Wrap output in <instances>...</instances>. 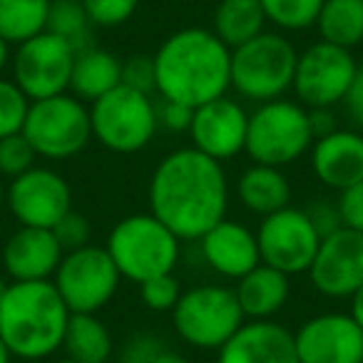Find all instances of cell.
<instances>
[{
	"instance_id": "6da1fadb",
	"label": "cell",
	"mask_w": 363,
	"mask_h": 363,
	"mask_svg": "<svg viewBox=\"0 0 363 363\" xmlns=\"http://www.w3.org/2000/svg\"><path fill=\"white\" fill-rule=\"evenodd\" d=\"M150 212L182 242H199L217 222L227 219L229 182L222 162L199 150L179 147L162 157L147 187Z\"/></svg>"
},
{
	"instance_id": "7a4b0ae2",
	"label": "cell",
	"mask_w": 363,
	"mask_h": 363,
	"mask_svg": "<svg viewBox=\"0 0 363 363\" xmlns=\"http://www.w3.org/2000/svg\"><path fill=\"white\" fill-rule=\"evenodd\" d=\"M152 57L160 100L197 110L232 90V50L207 28L172 33Z\"/></svg>"
},
{
	"instance_id": "3957f363",
	"label": "cell",
	"mask_w": 363,
	"mask_h": 363,
	"mask_svg": "<svg viewBox=\"0 0 363 363\" xmlns=\"http://www.w3.org/2000/svg\"><path fill=\"white\" fill-rule=\"evenodd\" d=\"M70 308L52 281H8L0 301V338L21 361H45L62 351Z\"/></svg>"
},
{
	"instance_id": "277c9868",
	"label": "cell",
	"mask_w": 363,
	"mask_h": 363,
	"mask_svg": "<svg viewBox=\"0 0 363 363\" xmlns=\"http://www.w3.org/2000/svg\"><path fill=\"white\" fill-rule=\"evenodd\" d=\"M105 249L122 279L140 286L147 279L174 274L182 239L152 212L130 214L112 227Z\"/></svg>"
},
{
	"instance_id": "5b68a950",
	"label": "cell",
	"mask_w": 363,
	"mask_h": 363,
	"mask_svg": "<svg viewBox=\"0 0 363 363\" xmlns=\"http://www.w3.org/2000/svg\"><path fill=\"white\" fill-rule=\"evenodd\" d=\"M298 50L281 33L264 30L232 50V90L247 102H272L294 85Z\"/></svg>"
},
{
	"instance_id": "8992f818",
	"label": "cell",
	"mask_w": 363,
	"mask_h": 363,
	"mask_svg": "<svg viewBox=\"0 0 363 363\" xmlns=\"http://www.w3.org/2000/svg\"><path fill=\"white\" fill-rule=\"evenodd\" d=\"M247 321L234 286L227 284H199L182 291L172 326L177 336L199 351H219Z\"/></svg>"
},
{
	"instance_id": "52a82bcc",
	"label": "cell",
	"mask_w": 363,
	"mask_h": 363,
	"mask_svg": "<svg viewBox=\"0 0 363 363\" xmlns=\"http://www.w3.org/2000/svg\"><path fill=\"white\" fill-rule=\"evenodd\" d=\"M313 145L308 110L301 102L279 97L262 102L249 112L247 127V152L254 164L289 167L301 160Z\"/></svg>"
},
{
	"instance_id": "ba28073f",
	"label": "cell",
	"mask_w": 363,
	"mask_h": 363,
	"mask_svg": "<svg viewBox=\"0 0 363 363\" xmlns=\"http://www.w3.org/2000/svg\"><path fill=\"white\" fill-rule=\"evenodd\" d=\"M92 137L115 155L142 152L160 130L157 102L150 92L115 87L90 105Z\"/></svg>"
},
{
	"instance_id": "9c48e42d",
	"label": "cell",
	"mask_w": 363,
	"mask_h": 363,
	"mask_svg": "<svg viewBox=\"0 0 363 363\" xmlns=\"http://www.w3.org/2000/svg\"><path fill=\"white\" fill-rule=\"evenodd\" d=\"M23 135L43 160H70L92 140L90 107L70 92L30 102Z\"/></svg>"
},
{
	"instance_id": "30bf717a",
	"label": "cell",
	"mask_w": 363,
	"mask_h": 363,
	"mask_svg": "<svg viewBox=\"0 0 363 363\" xmlns=\"http://www.w3.org/2000/svg\"><path fill=\"white\" fill-rule=\"evenodd\" d=\"M122 274L105 247L87 244L67 252L57 267L52 284L70 313H97L115 298Z\"/></svg>"
},
{
	"instance_id": "8fae6325",
	"label": "cell",
	"mask_w": 363,
	"mask_h": 363,
	"mask_svg": "<svg viewBox=\"0 0 363 363\" xmlns=\"http://www.w3.org/2000/svg\"><path fill=\"white\" fill-rule=\"evenodd\" d=\"M356 72L358 62L351 50L318 40L298 52L291 90L306 110H333L346 100Z\"/></svg>"
},
{
	"instance_id": "7c38bea8",
	"label": "cell",
	"mask_w": 363,
	"mask_h": 363,
	"mask_svg": "<svg viewBox=\"0 0 363 363\" xmlns=\"http://www.w3.org/2000/svg\"><path fill=\"white\" fill-rule=\"evenodd\" d=\"M77 50L62 38L43 30L35 38L16 45L11 57L13 82L28 100H45L70 90V75Z\"/></svg>"
},
{
	"instance_id": "4fadbf2b",
	"label": "cell",
	"mask_w": 363,
	"mask_h": 363,
	"mask_svg": "<svg viewBox=\"0 0 363 363\" xmlns=\"http://www.w3.org/2000/svg\"><path fill=\"white\" fill-rule=\"evenodd\" d=\"M257 242L264 264L294 277L308 272L321 244V234L311 224L306 209L289 204L269 217H262Z\"/></svg>"
},
{
	"instance_id": "5bb4252c",
	"label": "cell",
	"mask_w": 363,
	"mask_h": 363,
	"mask_svg": "<svg viewBox=\"0 0 363 363\" xmlns=\"http://www.w3.org/2000/svg\"><path fill=\"white\" fill-rule=\"evenodd\" d=\"M6 207L21 227L52 229L72 209V189L50 167H33L6 187Z\"/></svg>"
},
{
	"instance_id": "9a60e30c",
	"label": "cell",
	"mask_w": 363,
	"mask_h": 363,
	"mask_svg": "<svg viewBox=\"0 0 363 363\" xmlns=\"http://www.w3.org/2000/svg\"><path fill=\"white\" fill-rule=\"evenodd\" d=\"M308 281L326 298H351L363 284V234L341 227L318 244Z\"/></svg>"
},
{
	"instance_id": "2e32d148",
	"label": "cell",
	"mask_w": 363,
	"mask_h": 363,
	"mask_svg": "<svg viewBox=\"0 0 363 363\" xmlns=\"http://www.w3.org/2000/svg\"><path fill=\"white\" fill-rule=\"evenodd\" d=\"M298 363H363V331L351 313L311 316L294 331Z\"/></svg>"
},
{
	"instance_id": "e0dca14e",
	"label": "cell",
	"mask_w": 363,
	"mask_h": 363,
	"mask_svg": "<svg viewBox=\"0 0 363 363\" xmlns=\"http://www.w3.org/2000/svg\"><path fill=\"white\" fill-rule=\"evenodd\" d=\"M249 112L234 97L224 95L197 107L189 125V142L194 150L217 162L234 160L247 147Z\"/></svg>"
},
{
	"instance_id": "ac0fdd59",
	"label": "cell",
	"mask_w": 363,
	"mask_h": 363,
	"mask_svg": "<svg viewBox=\"0 0 363 363\" xmlns=\"http://www.w3.org/2000/svg\"><path fill=\"white\" fill-rule=\"evenodd\" d=\"M65 249L52 229L21 227L3 247V269L13 281H52Z\"/></svg>"
},
{
	"instance_id": "d6986e66",
	"label": "cell",
	"mask_w": 363,
	"mask_h": 363,
	"mask_svg": "<svg viewBox=\"0 0 363 363\" xmlns=\"http://www.w3.org/2000/svg\"><path fill=\"white\" fill-rule=\"evenodd\" d=\"M199 252L202 259L214 274L224 279L239 281L244 274H249L254 267L262 264L259 254L257 232L244 227L234 219L217 222L202 239H199Z\"/></svg>"
},
{
	"instance_id": "ffe728a7",
	"label": "cell",
	"mask_w": 363,
	"mask_h": 363,
	"mask_svg": "<svg viewBox=\"0 0 363 363\" xmlns=\"http://www.w3.org/2000/svg\"><path fill=\"white\" fill-rule=\"evenodd\" d=\"M217 363H298L294 333L272 321H244L217 351Z\"/></svg>"
},
{
	"instance_id": "44dd1931",
	"label": "cell",
	"mask_w": 363,
	"mask_h": 363,
	"mask_svg": "<svg viewBox=\"0 0 363 363\" xmlns=\"http://www.w3.org/2000/svg\"><path fill=\"white\" fill-rule=\"evenodd\" d=\"M311 169L321 184L343 192L363 179V135L358 130H333L331 135L313 140Z\"/></svg>"
},
{
	"instance_id": "7402d4cb",
	"label": "cell",
	"mask_w": 363,
	"mask_h": 363,
	"mask_svg": "<svg viewBox=\"0 0 363 363\" xmlns=\"http://www.w3.org/2000/svg\"><path fill=\"white\" fill-rule=\"evenodd\" d=\"M289 279H291L289 274L264 262L239 279L234 291H237L239 306H242L247 321H267L286 306L289 296H291Z\"/></svg>"
},
{
	"instance_id": "603a6c76",
	"label": "cell",
	"mask_w": 363,
	"mask_h": 363,
	"mask_svg": "<svg viewBox=\"0 0 363 363\" xmlns=\"http://www.w3.org/2000/svg\"><path fill=\"white\" fill-rule=\"evenodd\" d=\"M237 197L257 217H269L291 204V182L281 167L252 164L237 179Z\"/></svg>"
},
{
	"instance_id": "cb8c5ba5",
	"label": "cell",
	"mask_w": 363,
	"mask_h": 363,
	"mask_svg": "<svg viewBox=\"0 0 363 363\" xmlns=\"http://www.w3.org/2000/svg\"><path fill=\"white\" fill-rule=\"evenodd\" d=\"M122 85V60L102 48H85L75 55L70 75V95L82 102H95Z\"/></svg>"
},
{
	"instance_id": "d4e9b609",
	"label": "cell",
	"mask_w": 363,
	"mask_h": 363,
	"mask_svg": "<svg viewBox=\"0 0 363 363\" xmlns=\"http://www.w3.org/2000/svg\"><path fill=\"white\" fill-rule=\"evenodd\" d=\"M269 21L259 0H219L214 8L212 33L229 48L244 45L267 30Z\"/></svg>"
},
{
	"instance_id": "484cf974",
	"label": "cell",
	"mask_w": 363,
	"mask_h": 363,
	"mask_svg": "<svg viewBox=\"0 0 363 363\" xmlns=\"http://www.w3.org/2000/svg\"><path fill=\"white\" fill-rule=\"evenodd\" d=\"M62 351L80 363H107L115 351V341L97 313H70Z\"/></svg>"
},
{
	"instance_id": "4316f807",
	"label": "cell",
	"mask_w": 363,
	"mask_h": 363,
	"mask_svg": "<svg viewBox=\"0 0 363 363\" xmlns=\"http://www.w3.org/2000/svg\"><path fill=\"white\" fill-rule=\"evenodd\" d=\"M313 28L323 43L353 50L363 43V0H323Z\"/></svg>"
},
{
	"instance_id": "83f0119b",
	"label": "cell",
	"mask_w": 363,
	"mask_h": 363,
	"mask_svg": "<svg viewBox=\"0 0 363 363\" xmlns=\"http://www.w3.org/2000/svg\"><path fill=\"white\" fill-rule=\"evenodd\" d=\"M52 0H0V38L8 45L35 38L48 28Z\"/></svg>"
},
{
	"instance_id": "f1b7e54d",
	"label": "cell",
	"mask_w": 363,
	"mask_h": 363,
	"mask_svg": "<svg viewBox=\"0 0 363 363\" xmlns=\"http://www.w3.org/2000/svg\"><path fill=\"white\" fill-rule=\"evenodd\" d=\"M92 23L87 18L80 0H52L48 13V33L70 43L77 52L90 48L92 40Z\"/></svg>"
},
{
	"instance_id": "f546056e",
	"label": "cell",
	"mask_w": 363,
	"mask_h": 363,
	"mask_svg": "<svg viewBox=\"0 0 363 363\" xmlns=\"http://www.w3.org/2000/svg\"><path fill=\"white\" fill-rule=\"evenodd\" d=\"M264 16L281 33H298L316 26L323 0H259Z\"/></svg>"
},
{
	"instance_id": "4dcf8cb0",
	"label": "cell",
	"mask_w": 363,
	"mask_h": 363,
	"mask_svg": "<svg viewBox=\"0 0 363 363\" xmlns=\"http://www.w3.org/2000/svg\"><path fill=\"white\" fill-rule=\"evenodd\" d=\"M28 110H30V100L26 92L13 82V77L8 80L0 75V140L23 132Z\"/></svg>"
},
{
	"instance_id": "1f68e13d",
	"label": "cell",
	"mask_w": 363,
	"mask_h": 363,
	"mask_svg": "<svg viewBox=\"0 0 363 363\" xmlns=\"http://www.w3.org/2000/svg\"><path fill=\"white\" fill-rule=\"evenodd\" d=\"M35 160H38L35 150L30 147V142L26 140L23 132L0 140V177L16 179L23 172L33 169Z\"/></svg>"
},
{
	"instance_id": "d6a6232c",
	"label": "cell",
	"mask_w": 363,
	"mask_h": 363,
	"mask_svg": "<svg viewBox=\"0 0 363 363\" xmlns=\"http://www.w3.org/2000/svg\"><path fill=\"white\" fill-rule=\"evenodd\" d=\"M182 284L174 274H162V277L147 279V281L140 284V298L150 311L157 313H167L174 311L177 301L182 296Z\"/></svg>"
},
{
	"instance_id": "836d02e7",
	"label": "cell",
	"mask_w": 363,
	"mask_h": 363,
	"mask_svg": "<svg viewBox=\"0 0 363 363\" xmlns=\"http://www.w3.org/2000/svg\"><path fill=\"white\" fill-rule=\"evenodd\" d=\"M95 28L112 30L130 21L140 8V0H80Z\"/></svg>"
},
{
	"instance_id": "e575fe53",
	"label": "cell",
	"mask_w": 363,
	"mask_h": 363,
	"mask_svg": "<svg viewBox=\"0 0 363 363\" xmlns=\"http://www.w3.org/2000/svg\"><path fill=\"white\" fill-rule=\"evenodd\" d=\"M52 234L57 237L60 247L65 249V254L87 247V244H92L90 242V239H92L90 219L82 217V214H77V212H72V209L55 224V227H52Z\"/></svg>"
},
{
	"instance_id": "d590c367",
	"label": "cell",
	"mask_w": 363,
	"mask_h": 363,
	"mask_svg": "<svg viewBox=\"0 0 363 363\" xmlns=\"http://www.w3.org/2000/svg\"><path fill=\"white\" fill-rule=\"evenodd\" d=\"M122 85L132 87L140 92H155L157 72H155V57L150 55H132L122 62Z\"/></svg>"
},
{
	"instance_id": "8d00e7d4",
	"label": "cell",
	"mask_w": 363,
	"mask_h": 363,
	"mask_svg": "<svg viewBox=\"0 0 363 363\" xmlns=\"http://www.w3.org/2000/svg\"><path fill=\"white\" fill-rule=\"evenodd\" d=\"M336 207L343 227L363 234V179L338 192Z\"/></svg>"
},
{
	"instance_id": "74e56055",
	"label": "cell",
	"mask_w": 363,
	"mask_h": 363,
	"mask_svg": "<svg viewBox=\"0 0 363 363\" xmlns=\"http://www.w3.org/2000/svg\"><path fill=\"white\" fill-rule=\"evenodd\" d=\"M192 117L194 110L187 105H179V102L172 100L157 102V120H160V127H164L167 132H189Z\"/></svg>"
},
{
	"instance_id": "f35d334b",
	"label": "cell",
	"mask_w": 363,
	"mask_h": 363,
	"mask_svg": "<svg viewBox=\"0 0 363 363\" xmlns=\"http://www.w3.org/2000/svg\"><path fill=\"white\" fill-rule=\"evenodd\" d=\"M306 214H308V219H311L313 227H316V232L321 234V239L333 232H338V229L343 227L336 202H331V199H316V202L306 207Z\"/></svg>"
},
{
	"instance_id": "ab89813d",
	"label": "cell",
	"mask_w": 363,
	"mask_h": 363,
	"mask_svg": "<svg viewBox=\"0 0 363 363\" xmlns=\"http://www.w3.org/2000/svg\"><path fill=\"white\" fill-rule=\"evenodd\" d=\"M164 346L167 343L162 338H157L155 333H137L125 346L120 363H150Z\"/></svg>"
},
{
	"instance_id": "60d3db41",
	"label": "cell",
	"mask_w": 363,
	"mask_h": 363,
	"mask_svg": "<svg viewBox=\"0 0 363 363\" xmlns=\"http://www.w3.org/2000/svg\"><path fill=\"white\" fill-rule=\"evenodd\" d=\"M343 105H346V112L353 125L358 130H363V65H358V72L353 77L351 87H348V95L343 100Z\"/></svg>"
},
{
	"instance_id": "b9f144b4",
	"label": "cell",
	"mask_w": 363,
	"mask_h": 363,
	"mask_svg": "<svg viewBox=\"0 0 363 363\" xmlns=\"http://www.w3.org/2000/svg\"><path fill=\"white\" fill-rule=\"evenodd\" d=\"M308 125H311V135L313 140H321V137L331 135L336 127V117H333L331 110L321 107V110H308Z\"/></svg>"
},
{
	"instance_id": "7bdbcfd3",
	"label": "cell",
	"mask_w": 363,
	"mask_h": 363,
	"mask_svg": "<svg viewBox=\"0 0 363 363\" xmlns=\"http://www.w3.org/2000/svg\"><path fill=\"white\" fill-rule=\"evenodd\" d=\"M348 301H351V308H348V313H351V318L358 323V326H361V331H363V284H361V289H358V291L353 294L351 298H348Z\"/></svg>"
},
{
	"instance_id": "ee69618b",
	"label": "cell",
	"mask_w": 363,
	"mask_h": 363,
	"mask_svg": "<svg viewBox=\"0 0 363 363\" xmlns=\"http://www.w3.org/2000/svg\"><path fill=\"white\" fill-rule=\"evenodd\" d=\"M150 363H189L187 358L182 356V353H177L174 348H169V346H164L160 353H157L155 358H152Z\"/></svg>"
},
{
	"instance_id": "f6af8a7d",
	"label": "cell",
	"mask_w": 363,
	"mask_h": 363,
	"mask_svg": "<svg viewBox=\"0 0 363 363\" xmlns=\"http://www.w3.org/2000/svg\"><path fill=\"white\" fill-rule=\"evenodd\" d=\"M8 65H11V45L0 38V75H3V70H6Z\"/></svg>"
},
{
	"instance_id": "bcb514c9",
	"label": "cell",
	"mask_w": 363,
	"mask_h": 363,
	"mask_svg": "<svg viewBox=\"0 0 363 363\" xmlns=\"http://www.w3.org/2000/svg\"><path fill=\"white\" fill-rule=\"evenodd\" d=\"M13 361V353L8 351V346L3 343V338H0V363H11Z\"/></svg>"
},
{
	"instance_id": "7dc6e473",
	"label": "cell",
	"mask_w": 363,
	"mask_h": 363,
	"mask_svg": "<svg viewBox=\"0 0 363 363\" xmlns=\"http://www.w3.org/2000/svg\"><path fill=\"white\" fill-rule=\"evenodd\" d=\"M6 207V187H3V179H0V209Z\"/></svg>"
},
{
	"instance_id": "c3c4849f",
	"label": "cell",
	"mask_w": 363,
	"mask_h": 363,
	"mask_svg": "<svg viewBox=\"0 0 363 363\" xmlns=\"http://www.w3.org/2000/svg\"><path fill=\"white\" fill-rule=\"evenodd\" d=\"M6 289H8V281L0 277V301H3V294H6Z\"/></svg>"
},
{
	"instance_id": "681fc988",
	"label": "cell",
	"mask_w": 363,
	"mask_h": 363,
	"mask_svg": "<svg viewBox=\"0 0 363 363\" xmlns=\"http://www.w3.org/2000/svg\"><path fill=\"white\" fill-rule=\"evenodd\" d=\"M55 363H80V361H72V358H67V356H65L62 361H55Z\"/></svg>"
}]
</instances>
